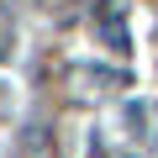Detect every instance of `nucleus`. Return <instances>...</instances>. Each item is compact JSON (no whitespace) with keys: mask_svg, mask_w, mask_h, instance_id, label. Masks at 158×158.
Masks as SVG:
<instances>
[{"mask_svg":"<svg viewBox=\"0 0 158 158\" xmlns=\"http://www.w3.org/2000/svg\"><path fill=\"white\" fill-rule=\"evenodd\" d=\"M106 42H111V48H127V32H121V21H116V16L106 21Z\"/></svg>","mask_w":158,"mask_h":158,"instance_id":"f257e3e1","label":"nucleus"},{"mask_svg":"<svg viewBox=\"0 0 158 158\" xmlns=\"http://www.w3.org/2000/svg\"><path fill=\"white\" fill-rule=\"evenodd\" d=\"M0 116H6V100H0Z\"/></svg>","mask_w":158,"mask_h":158,"instance_id":"f03ea898","label":"nucleus"}]
</instances>
